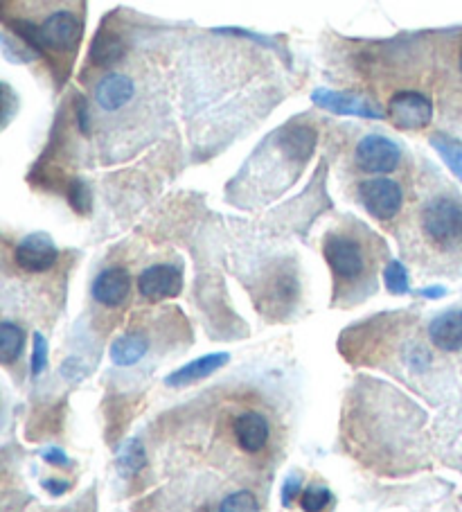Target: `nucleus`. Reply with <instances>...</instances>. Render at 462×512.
Masks as SVG:
<instances>
[{"label":"nucleus","mask_w":462,"mask_h":512,"mask_svg":"<svg viewBox=\"0 0 462 512\" xmlns=\"http://www.w3.org/2000/svg\"><path fill=\"white\" fill-rule=\"evenodd\" d=\"M422 231L440 251H462V206L449 197L433 199L422 213Z\"/></svg>","instance_id":"1"},{"label":"nucleus","mask_w":462,"mask_h":512,"mask_svg":"<svg viewBox=\"0 0 462 512\" xmlns=\"http://www.w3.org/2000/svg\"><path fill=\"white\" fill-rule=\"evenodd\" d=\"M359 199L372 217L388 222L402 210L404 192L397 181L386 179V176H375V179H368L359 185Z\"/></svg>","instance_id":"2"},{"label":"nucleus","mask_w":462,"mask_h":512,"mask_svg":"<svg viewBox=\"0 0 462 512\" xmlns=\"http://www.w3.org/2000/svg\"><path fill=\"white\" fill-rule=\"evenodd\" d=\"M388 118L397 129L420 131L431 125L433 102L417 91H397L388 102Z\"/></svg>","instance_id":"3"},{"label":"nucleus","mask_w":462,"mask_h":512,"mask_svg":"<svg viewBox=\"0 0 462 512\" xmlns=\"http://www.w3.org/2000/svg\"><path fill=\"white\" fill-rule=\"evenodd\" d=\"M354 161H357L359 170L366 174H390L397 170L399 161H402V149L395 140L370 134L359 140Z\"/></svg>","instance_id":"4"},{"label":"nucleus","mask_w":462,"mask_h":512,"mask_svg":"<svg viewBox=\"0 0 462 512\" xmlns=\"http://www.w3.org/2000/svg\"><path fill=\"white\" fill-rule=\"evenodd\" d=\"M325 260L339 280H357L366 271V255L361 246L348 237L330 235L323 246Z\"/></svg>","instance_id":"5"},{"label":"nucleus","mask_w":462,"mask_h":512,"mask_svg":"<svg viewBox=\"0 0 462 512\" xmlns=\"http://www.w3.org/2000/svg\"><path fill=\"white\" fill-rule=\"evenodd\" d=\"M312 102L316 104V107L336 113V116H357V118H368V120L384 118V111H381V107H377L375 102L366 100V97H359L354 93L330 91V88H316V91L312 93Z\"/></svg>","instance_id":"6"},{"label":"nucleus","mask_w":462,"mask_h":512,"mask_svg":"<svg viewBox=\"0 0 462 512\" xmlns=\"http://www.w3.org/2000/svg\"><path fill=\"white\" fill-rule=\"evenodd\" d=\"M39 37L43 50H75L79 39H82V21H79L73 12L59 10L55 14H50L48 19L39 25Z\"/></svg>","instance_id":"7"},{"label":"nucleus","mask_w":462,"mask_h":512,"mask_svg":"<svg viewBox=\"0 0 462 512\" xmlns=\"http://www.w3.org/2000/svg\"><path fill=\"white\" fill-rule=\"evenodd\" d=\"M138 289L147 300L176 298L183 289V269L179 264H151L138 276Z\"/></svg>","instance_id":"8"},{"label":"nucleus","mask_w":462,"mask_h":512,"mask_svg":"<svg viewBox=\"0 0 462 512\" xmlns=\"http://www.w3.org/2000/svg\"><path fill=\"white\" fill-rule=\"evenodd\" d=\"M14 260L23 271L43 273L55 267L59 260V251L55 240L48 233H32L16 246Z\"/></svg>","instance_id":"9"},{"label":"nucleus","mask_w":462,"mask_h":512,"mask_svg":"<svg viewBox=\"0 0 462 512\" xmlns=\"http://www.w3.org/2000/svg\"><path fill=\"white\" fill-rule=\"evenodd\" d=\"M233 438L246 454H260L271 440V422L260 411H242L233 420Z\"/></svg>","instance_id":"10"},{"label":"nucleus","mask_w":462,"mask_h":512,"mask_svg":"<svg viewBox=\"0 0 462 512\" xmlns=\"http://www.w3.org/2000/svg\"><path fill=\"white\" fill-rule=\"evenodd\" d=\"M93 298L104 307H120L131 294V276L127 269L109 267L93 280Z\"/></svg>","instance_id":"11"},{"label":"nucleus","mask_w":462,"mask_h":512,"mask_svg":"<svg viewBox=\"0 0 462 512\" xmlns=\"http://www.w3.org/2000/svg\"><path fill=\"white\" fill-rule=\"evenodd\" d=\"M429 337L433 346L442 352L462 350V310H449L435 316L429 325Z\"/></svg>","instance_id":"12"},{"label":"nucleus","mask_w":462,"mask_h":512,"mask_svg":"<svg viewBox=\"0 0 462 512\" xmlns=\"http://www.w3.org/2000/svg\"><path fill=\"white\" fill-rule=\"evenodd\" d=\"M133 95H136V84L122 73H109L95 88L97 102L106 111L122 109L124 104L133 100Z\"/></svg>","instance_id":"13"},{"label":"nucleus","mask_w":462,"mask_h":512,"mask_svg":"<svg viewBox=\"0 0 462 512\" xmlns=\"http://www.w3.org/2000/svg\"><path fill=\"white\" fill-rule=\"evenodd\" d=\"M228 355L226 352H212V355L206 357H199L190 361V364H185L183 368L174 370V373L165 379L167 386H188L199 382V379H206L212 373H217L221 366L228 364Z\"/></svg>","instance_id":"14"},{"label":"nucleus","mask_w":462,"mask_h":512,"mask_svg":"<svg viewBox=\"0 0 462 512\" xmlns=\"http://www.w3.org/2000/svg\"><path fill=\"white\" fill-rule=\"evenodd\" d=\"M147 348H149V341L145 334L140 332L122 334L120 339L113 341L111 361L115 366H133L147 355Z\"/></svg>","instance_id":"15"},{"label":"nucleus","mask_w":462,"mask_h":512,"mask_svg":"<svg viewBox=\"0 0 462 512\" xmlns=\"http://www.w3.org/2000/svg\"><path fill=\"white\" fill-rule=\"evenodd\" d=\"M124 57V43L113 32H100L91 46V61L95 66L106 68L118 64V61Z\"/></svg>","instance_id":"16"},{"label":"nucleus","mask_w":462,"mask_h":512,"mask_svg":"<svg viewBox=\"0 0 462 512\" xmlns=\"http://www.w3.org/2000/svg\"><path fill=\"white\" fill-rule=\"evenodd\" d=\"M23 348H25V332L21 325H16L12 321L0 323V361L7 366L14 364V361L21 357Z\"/></svg>","instance_id":"17"},{"label":"nucleus","mask_w":462,"mask_h":512,"mask_svg":"<svg viewBox=\"0 0 462 512\" xmlns=\"http://www.w3.org/2000/svg\"><path fill=\"white\" fill-rule=\"evenodd\" d=\"M431 145L442 156V161L447 163L449 170L462 181V140L447 134H433Z\"/></svg>","instance_id":"18"},{"label":"nucleus","mask_w":462,"mask_h":512,"mask_svg":"<svg viewBox=\"0 0 462 512\" xmlns=\"http://www.w3.org/2000/svg\"><path fill=\"white\" fill-rule=\"evenodd\" d=\"M316 147V131L312 127H293L284 138V149L298 161H307Z\"/></svg>","instance_id":"19"},{"label":"nucleus","mask_w":462,"mask_h":512,"mask_svg":"<svg viewBox=\"0 0 462 512\" xmlns=\"http://www.w3.org/2000/svg\"><path fill=\"white\" fill-rule=\"evenodd\" d=\"M145 463H147V454H145V447H142L138 438L129 440V443L120 449L118 461H115V465H118V472L122 476L138 474L142 467H145Z\"/></svg>","instance_id":"20"},{"label":"nucleus","mask_w":462,"mask_h":512,"mask_svg":"<svg viewBox=\"0 0 462 512\" xmlns=\"http://www.w3.org/2000/svg\"><path fill=\"white\" fill-rule=\"evenodd\" d=\"M217 512H260V501L251 490H237L221 499Z\"/></svg>","instance_id":"21"},{"label":"nucleus","mask_w":462,"mask_h":512,"mask_svg":"<svg viewBox=\"0 0 462 512\" xmlns=\"http://www.w3.org/2000/svg\"><path fill=\"white\" fill-rule=\"evenodd\" d=\"M332 501V492L325 485H307L300 494V508L305 512H323Z\"/></svg>","instance_id":"22"},{"label":"nucleus","mask_w":462,"mask_h":512,"mask_svg":"<svg viewBox=\"0 0 462 512\" xmlns=\"http://www.w3.org/2000/svg\"><path fill=\"white\" fill-rule=\"evenodd\" d=\"M384 282H386V289L390 291L393 296H404L411 291V285H408V273L406 267L402 262L393 260L384 269Z\"/></svg>","instance_id":"23"},{"label":"nucleus","mask_w":462,"mask_h":512,"mask_svg":"<svg viewBox=\"0 0 462 512\" xmlns=\"http://www.w3.org/2000/svg\"><path fill=\"white\" fill-rule=\"evenodd\" d=\"M68 201H70V206L77 210V213H88V210H91L93 194H91V188L86 185V181L75 179L73 183H70Z\"/></svg>","instance_id":"24"},{"label":"nucleus","mask_w":462,"mask_h":512,"mask_svg":"<svg viewBox=\"0 0 462 512\" xmlns=\"http://www.w3.org/2000/svg\"><path fill=\"white\" fill-rule=\"evenodd\" d=\"M48 366V341L43 334H34V348H32V361H30V368H32V375L39 377L43 370Z\"/></svg>","instance_id":"25"},{"label":"nucleus","mask_w":462,"mask_h":512,"mask_svg":"<svg viewBox=\"0 0 462 512\" xmlns=\"http://www.w3.org/2000/svg\"><path fill=\"white\" fill-rule=\"evenodd\" d=\"M14 32L19 34V37L28 43V46L41 55L43 46H41V37H39V25H34L30 21H14Z\"/></svg>","instance_id":"26"},{"label":"nucleus","mask_w":462,"mask_h":512,"mask_svg":"<svg viewBox=\"0 0 462 512\" xmlns=\"http://www.w3.org/2000/svg\"><path fill=\"white\" fill-rule=\"evenodd\" d=\"M305 490H302V479L298 474H291L287 476V481H284L282 485V506L289 508L293 501L298 499V494H302Z\"/></svg>","instance_id":"27"},{"label":"nucleus","mask_w":462,"mask_h":512,"mask_svg":"<svg viewBox=\"0 0 462 512\" xmlns=\"http://www.w3.org/2000/svg\"><path fill=\"white\" fill-rule=\"evenodd\" d=\"M406 361H408V366H411V368H415V370H424L426 366L431 364V355H429V352H426L424 348L415 346V348L408 350Z\"/></svg>","instance_id":"28"},{"label":"nucleus","mask_w":462,"mask_h":512,"mask_svg":"<svg viewBox=\"0 0 462 512\" xmlns=\"http://www.w3.org/2000/svg\"><path fill=\"white\" fill-rule=\"evenodd\" d=\"M41 485L43 490L52 494V497H61V494L70 490V481H64V479H43Z\"/></svg>","instance_id":"29"},{"label":"nucleus","mask_w":462,"mask_h":512,"mask_svg":"<svg viewBox=\"0 0 462 512\" xmlns=\"http://www.w3.org/2000/svg\"><path fill=\"white\" fill-rule=\"evenodd\" d=\"M41 456L46 458V461H48L50 465H57V467H68V465H70V458L66 456V452H61L59 447H50V449H46V452H43Z\"/></svg>","instance_id":"30"},{"label":"nucleus","mask_w":462,"mask_h":512,"mask_svg":"<svg viewBox=\"0 0 462 512\" xmlns=\"http://www.w3.org/2000/svg\"><path fill=\"white\" fill-rule=\"evenodd\" d=\"M417 294H420L426 300H438V298L447 296V289H444V287H424V289L417 291Z\"/></svg>","instance_id":"31"},{"label":"nucleus","mask_w":462,"mask_h":512,"mask_svg":"<svg viewBox=\"0 0 462 512\" xmlns=\"http://www.w3.org/2000/svg\"><path fill=\"white\" fill-rule=\"evenodd\" d=\"M77 118H79V129H82V134H88V131H91V125H88V111H86V104L84 102L79 104Z\"/></svg>","instance_id":"32"},{"label":"nucleus","mask_w":462,"mask_h":512,"mask_svg":"<svg viewBox=\"0 0 462 512\" xmlns=\"http://www.w3.org/2000/svg\"><path fill=\"white\" fill-rule=\"evenodd\" d=\"M460 73H462V50H460Z\"/></svg>","instance_id":"33"}]
</instances>
